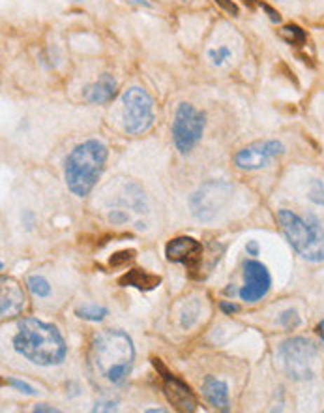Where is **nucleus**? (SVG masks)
Returning <instances> with one entry per match:
<instances>
[{
    "mask_svg": "<svg viewBox=\"0 0 324 413\" xmlns=\"http://www.w3.org/2000/svg\"><path fill=\"white\" fill-rule=\"evenodd\" d=\"M13 348L19 355L38 367H55L68 355V346L60 331L38 317H23L19 322Z\"/></svg>",
    "mask_w": 324,
    "mask_h": 413,
    "instance_id": "1",
    "label": "nucleus"
},
{
    "mask_svg": "<svg viewBox=\"0 0 324 413\" xmlns=\"http://www.w3.org/2000/svg\"><path fill=\"white\" fill-rule=\"evenodd\" d=\"M135 361V348L124 331L107 329L92 340L90 362L94 372L113 385L124 383Z\"/></svg>",
    "mask_w": 324,
    "mask_h": 413,
    "instance_id": "2",
    "label": "nucleus"
},
{
    "mask_svg": "<svg viewBox=\"0 0 324 413\" xmlns=\"http://www.w3.org/2000/svg\"><path fill=\"white\" fill-rule=\"evenodd\" d=\"M107 155V147L97 139H88L69 152L64 166V177L72 194L77 197L90 194L97 178L102 177Z\"/></svg>",
    "mask_w": 324,
    "mask_h": 413,
    "instance_id": "3",
    "label": "nucleus"
},
{
    "mask_svg": "<svg viewBox=\"0 0 324 413\" xmlns=\"http://www.w3.org/2000/svg\"><path fill=\"white\" fill-rule=\"evenodd\" d=\"M278 222L289 244L302 258L313 263L324 261V231L313 214L302 218L292 211L283 209L278 213Z\"/></svg>",
    "mask_w": 324,
    "mask_h": 413,
    "instance_id": "4",
    "label": "nucleus"
},
{
    "mask_svg": "<svg viewBox=\"0 0 324 413\" xmlns=\"http://www.w3.org/2000/svg\"><path fill=\"white\" fill-rule=\"evenodd\" d=\"M278 355L290 379L306 381L315 376V361H317L318 350L311 340L302 339V336L285 340L279 346Z\"/></svg>",
    "mask_w": 324,
    "mask_h": 413,
    "instance_id": "5",
    "label": "nucleus"
},
{
    "mask_svg": "<svg viewBox=\"0 0 324 413\" xmlns=\"http://www.w3.org/2000/svg\"><path fill=\"white\" fill-rule=\"evenodd\" d=\"M233 197V186L223 181H208L189 197V209L201 222H212Z\"/></svg>",
    "mask_w": 324,
    "mask_h": 413,
    "instance_id": "6",
    "label": "nucleus"
},
{
    "mask_svg": "<svg viewBox=\"0 0 324 413\" xmlns=\"http://www.w3.org/2000/svg\"><path fill=\"white\" fill-rule=\"evenodd\" d=\"M206 117L191 103H180L173 122V141L180 155H188L189 150L201 141L205 132Z\"/></svg>",
    "mask_w": 324,
    "mask_h": 413,
    "instance_id": "7",
    "label": "nucleus"
},
{
    "mask_svg": "<svg viewBox=\"0 0 324 413\" xmlns=\"http://www.w3.org/2000/svg\"><path fill=\"white\" fill-rule=\"evenodd\" d=\"M124 105V130L131 136L147 132L154 122V102L141 86H130L122 94Z\"/></svg>",
    "mask_w": 324,
    "mask_h": 413,
    "instance_id": "8",
    "label": "nucleus"
},
{
    "mask_svg": "<svg viewBox=\"0 0 324 413\" xmlns=\"http://www.w3.org/2000/svg\"><path fill=\"white\" fill-rule=\"evenodd\" d=\"M285 152V145L278 139H268V141H255L248 145L234 155V166L242 171H255L261 167L268 166V162L278 158Z\"/></svg>",
    "mask_w": 324,
    "mask_h": 413,
    "instance_id": "9",
    "label": "nucleus"
},
{
    "mask_svg": "<svg viewBox=\"0 0 324 413\" xmlns=\"http://www.w3.org/2000/svg\"><path fill=\"white\" fill-rule=\"evenodd\" d=\"M244 286L240 289V299L245 303L261 301L272 287V276L261 261L250 259L244 265Z\"/></svg>",
    "mask_w": 324,
    "mask_h": 413,
    "instance_id": "10",
    "label": "nucleus"
},
{
    "mask_svg": "<svg viewBox=\"0 0 324 413\" xmlns=\"http://www.w3.org/2000/svg\"><path fill=\"white\" fill-rule=\"evenodd\" d=\"M167 261L171 263H182L191 273L199 270L203 261V244L195 241L194 237H177L169 241L166 248Z\"/></svg>",
    "mask_w": 324,
    "mask_h": 413,
    "instance_id": "11",
    "label": "nucleus"
},
{
    "mask_svg": "<svg viewBox=\"0 0 324 413\" xmlns=\"http://www.w3.org/2000/svg\"><path fill=\"white\" fill-rule=\"evenodd\" d=\"M23 287L15 278L2 276V286H0V317L2 320H13L18 317L25 308Z\"/></svg>",
    "mask_w": 324,
    "mask_h": 413,
    "instance_id": "12",
    "label": "nucleus"
},
{
    "mask_svg": "<svg viewBox=\"0 0 324 413\" xmlns=\"http://www.w3.org/2000/svg\"><path fill=\"white\" fill-rule=\"evenodd\" d=\"M163 395L167 402L178 412L191 413L197 409V398H195L194 391L189 389L188 383L175 378L173 374L163 378Z\"/></svg>",
    "mask_w": 324,
    "mask_h": 413,
    "instance_id": "13",
    "label": "nucleus"
},
{
    "mask_svg": "<svg viewBox=\"0 0 324 413\" xmlns=\"http://www.w3.org/2000/svg\"><path fill=\"white\" fill-rule=\"evenodd\" d=\"M116 79H114L111 74H103L100 75V79L96 83H92L83 91V96L88 103H97V105H102V103H109L113 102L114 96H116Z\"/></svg>",
    "mask_w": 324,
    "mask_h": 413,
    "instance_id": "14",
    "label": "nucleus"
},
{
    "mask_svg": "<svg viewBox=\"0 0 324 413\" xmlns=\"http://www.w3.org/2000/svg\"><path fill=\"white\" fill-rule=\"evenodd\" d=\"M203 396L212 407H216L220 412L227 413L231 409L229 402V385L223 379H217L214 376H206L203 381Z\"/></svg>",
    "mask_w": 324,
    "mask_h": 413,
    "instance_id": "15",
    "label": "nucleus"
},
{
    "mask_svg": "<svg viewBox=\"0 0 324 413\" xmlns=\"http://www.w3.org/2000/svg\"><path fill=\"white\" fill-rule=\"evenodd\" d=\"M119 284L122 287H135L141 291H152L161 284V278L158 275L147 273L144 269H131L124 276H120Z\"/></svg>",
    "mask_w": 324,
    "mask_h": 413,
    "instance_id": "16",
    "label": "nucleus"
},
{
    "mask_svg": "<svg viewBox=\"0 0 324 413\" xmlns=\"http://www.w3.org/2000/svg\"><path fill=\"white\" fill-rule=\"evenodd\" d=\"M279 36H281V40H285L289 46L295 47L304 46L307 40L306 30L298 27V25H285L283 29L279 30Z\"/></svg>",
    "mask_w": 324,
    "mask_h": 413,
    "instance_id": "17",
    "label": "nucleus"
},
{
    "mask_svg": "<svg viewBox=\"0 0 324 413\" xmlns=\"http://www.w3.org/2000/svg\"><path fill=\"white\" fill-rule=\"evenodd\" d=\"M75 314L81 320H86V322H102L109 314V310L105 306H97V304H83L75 310Z\"/></svg>",
    "mask_w": 324,
    "mask_h": 413,
    "instance_id": "18",
    "label": "nucleus"
},
{
    "mask_svg": "<svg viewBox=\"0 0 324 413\" xmlns=\"http://www.w3.org/2000/svg\"><path fill=\"white\" fill-rule=\"evenodd\" d=\"M27 286H29L30 293L32 295H36V297H49L51 295V286H49V282L43 278V276L40 275H34V276H30L29 280H27Z\"/></svg>",
    "mask_w": 324,
    "mask_h": 413,
    "instance_id": "19",
    "label": "nucleus"
},
{
    "mask_svg": "<svg viewBox=\"0 0 324 413\" xmlns=\"http://www.w3.org/2000/svg\"><path fill=\"white\" fill-rule=\"evenodd\" d=\"M135 258V250H120V252L113 254L111 258H109V265L113 267V269H119V267H124L131 261V259Z\"/></svg>",
    "mask_w": 324,
    "mask_h": 413,
    "instance_id": "20",
    "label": "nucleus"
},
{
    "mask_svg": "<svg viewBox=\"0 0 324 413\" xmlns=\"http://www.w3.org/2000/svg\"><path fill=\"white\" fill-rule=\"evenodd\" d=\"M279 325H283L289 331H295L296 327H300V316H298V312L292 308L285 310L283 314L279 316Z\"/></svg>",
    "mask_w": 324,
    "mask_h": 413,
    "instance_id": "21",
    "label": "nucleus"
},
{
    "mask_svg": "<svg viewBox=\"0 0 324 413\" xmlns=\"http://www.w3.org/2000/svg\"><path fill=\"white\" fill-rule=\"evenodd\" d=\"M229 57H231V49L229 47H217V49L208 51V58H210L214 66H222Z\"/></svg>",
    "mask_w": 324,
    "mask_h": 413,
    "instance_id": "22",
    "label": "nucleus"
},
{
    "mask_svg": "<svg viewBox=\"0 0 324 413\" xmlns=\"http://www.w3.org/2000/svg\"><path fill=\"white\" fill-rule=\"evenodd\" d=\"M6 383L10 385V387H13V389H18V391H21V393H25V395H29V396L38 395V391H36L32 385H29L27 381H21V379H18V378H10Z\"/></svg>",
    "mask_w": 324,
    "mask_h": 413,
    "instance_id": "23",
    "label": "nucleus"
},
{
    "mask_svg": "<svg viewBox=\"0 0 324 413\" xmlns=\"http://www.w3.org/2000/svg\"><path fill=\"white\" fill-rule=\"evenodd\" d=\"M309 199L317 205H324V186L318 181H313V188L309 192Z\"/></svg>",
    "mask_w": 324,
    "mask_h": 413,
    "instance_id": "24",
    "label": "nucleus"
},
{
    "mask_svg": "<svg viewBox=\"0 0 324 413\" xmlns=\"http://www.w3.org/2000/svg\"><path fill=\"white\" fill-rule=\"evenodd\" d=\"M217 6H222L225 12L229 13V15H233V18H236L238 15V6L234 4L233 0H214Z\"/></svg>",
    "mask_w": 324,
    "mask_h": 413,
    "instance_id": "25",
    "label": "nucleus"
},
{
    "mask_svg": "<svg viewBox=\"0 0 324 413\" xmlns=\"http://www.w3.org/2000/svg\"><path fill=\"white\" fill-rule=\"evenodd\" d=\"M257 4H259V6L262 8V10H264V12L268 13V19H270V21H272V23H281V15H279V12L278 10H274L272 6H270V4H266V2H257Z\"/></svg>",
    "mask_w": 324,
    "mask_h": 413,
    "instance_id": "26",
    "label": "nucleus"
},
{
    "mask_svg": "<svg viewBox=\"0 0 324 413\" xmlns=\"http://www.w3.org/2000/svg\"><path fill=\"white\" fill-rule=\"evenodd\" d=\"M116 400H100L96 402V406L92 407V412H114L116 409Z\"/></svg>",
    "mask_w": 324,
    "mask_h": 413,
    "instance_id": "27",
    "label": "nucleus"
},
{
    "mask_svg": "<svg viewBox=\"0 0 324 413\" xmlns=\"http://www.w3.org/2000/svg\"><path fill=\"white\" fill-rule=\"evenodd\" d=\"M220 308H222L223 314H227V316H231V314H236V312H240L238 304L229 303V301H223V303L220 304Z\"/></svg>",
    "mask_w": 324,
    "mask_h": 413,
    "instance_id": "28",
    "label": "nucleus"
},
{
    "mask_svg": "<svg viewBox=\"0 0 324 413\" xmlns=\"http://www.w3.org/2000/svg\"><path fill=\"white\" fill-rule=\"evenodd\" d=\"M34 413H58L57 407L53 406H47V404H38V406H34V409H32Z\"/></svg>",
    "mask_w": 324,
    "mask_h": 413,
    "instance_id": "29",
    "label": "nucleus"
},
{
    "mask_svg": "<svg viewBox=\"0 0 324 413\" xmlns=\"http://www.w3.org/2000/svg\"><path fill=\"white\" fill-rule=\"evenodd\" d=\"M245 250H248V256H259V242L257 241H250L248 242V247H245Z\"/></svg>",
    "mask_w": 324,
    "mask_h": 413,
    "instance_id": "30",
    "label": "nucleus"
},
{
    "mask_svg": "<svg viewBox=\"0 0 324 413\" xmlns=\"http://www.w3.org/2000/svg\"><path fill=\"white\" fill-rule=\"evenodd\" d=\"M317 334L320 336V339H323V342H324V320L317 325Z\"/></svg>",
    "mask_w": 324,
    "mask_h": 413,
    "instance_id": "31",
    "label": "nucleus"
},
{
    "mask_svg": "<svg viewBox=\"0 0 324 413\" xmlns=\"http://www.w3.org/2000/svg\"><path fill=\"white\" fill-rule=\"evenodd\" d=\"M147 413H166V409H161V407L159 409H147Z\"/></svg>",
    "mask_w": 324,
    "mask_h": 413,
    "instance_id": "32",
    "label": "nucleus"
},
{
    "mask_svg": "<svg viewBox=\"0 0 324 413\" xmlns=\"http://www.w3.org/2000/svg\"><path fill=\"white\" fill-rule=\"evenodd\" d=\"M137 4H144V6H150V2H147V0H135Z\"/></svg>",
    "mask_w": 324,
    "mask_h": 413,
    "instance_id": "33",
    "label": "nucleus"
}]
</instances>
